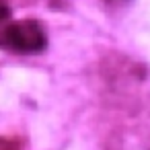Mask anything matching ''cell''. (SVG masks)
<instances>
[{
  "instance_id": "2",
  "label": "cell",
  "mask_w": 150,
  "mask_h": 150,
  "mask_svg": "<svg viewBox=\"0 0 150 150\" xmlns=\"http://www.w3.org/2000/svg\"><path fill=\"white\" fill-rule=\"evenodd\" d=\"M0 150H21V146H19L17 140H11V138L0 136Z\"/></svg>"
},
{
  "instance_id": "1",
  "label": "cell",
  "mask_w": 150,
  "mask_h": 150,
  "mask_svg": "<svg viewBox=\"0 0 150 150\" xmlns=\"http://www.w3.org/2000/svg\"><path fill=\"white\" fill-rule=\"evenodd\" d=\"M47 47V29L39 19H21L0 29V50L15 56L41 54Z\"/></svg>"
},
{
  "instance_id": "3",
  "label": "cell",
  "mask_w": 150,
  "mask_h": 150,
  "mask_svg": "<svg viewBox=\"0 0 150 150\" xmlns=\"http://www.w3.org/2000/svg\"><path fill=\"white\" fill-rule=\"evenodd\" d=\"M11 17V6L6 0H0V23H4L6 19Z\"/></svg>"
},
{
  "instance_id": "4",
  "label": "cell",
  "mask_w": 150,
  "mask_h": 150,
  "mask_svg": "<svg viewBox=\"0 0 150 150\" xmlns=\"http://www.w3.org/2000/svg\"><path fill=\"white\" fill-rule=\"evenodd\" d=\"M107 2H111V4H115V2H125V0H107Z\"/></svg>"
}]
</instances>
